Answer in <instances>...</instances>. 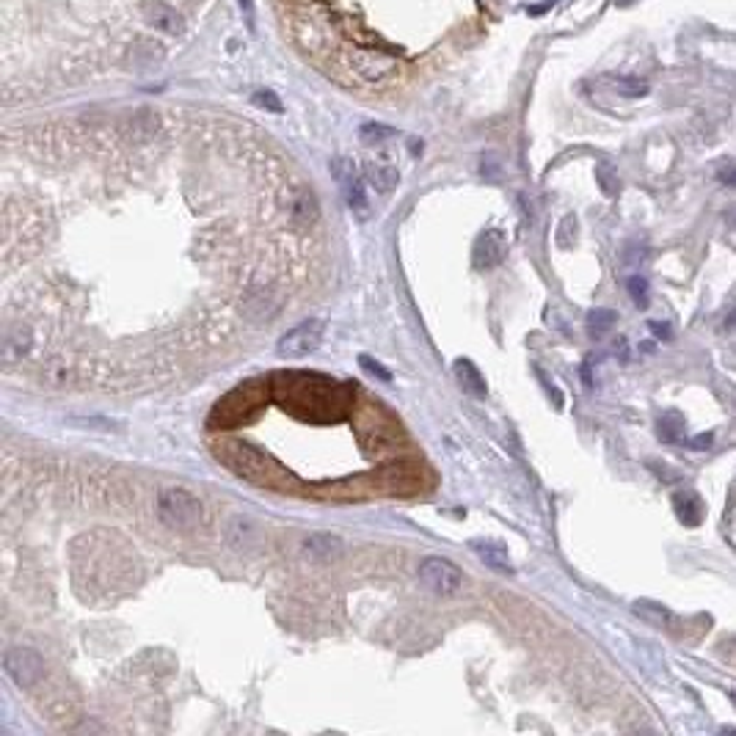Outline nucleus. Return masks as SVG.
<instances>
[{
    "label": "nucleus",
    "instance_id": "obj_1",
    "mask_svg": "<svg viewBox=\"0 0 736 736\" xmlns=\"http://www.w3.org/2000/svg\"><path fill=\"white\" fill-rule=\"evenodd\" d=\"M157 513H161V521L169 524V527H177V530H191L201 521L204 516V508L201 502L182 491V489H169L157 497Z\"/></svg>",
    "mask_w": 736,
    "mask_h": 736
},
{
    "label": "nucleus",
    "instance_id": "obj_4",
    "mask_svg": "<svg viewBox=\"0 0 736 736\" xmlns=\"http://www.w3.org/2000/svg\"><path fill=\"white\" fill-rule=\"evenodd\" d=\"M4 667L9 673V678L14 681L17 687L31 690L39 685V678L44 675V659L33 651V648H9L4 657Z\"/></svg>",
    "mask_w": 736,
    "mask_h": 736
},
{
    "label": "nucleus",
    "instance_id": "obj_23",
    "mask_svg": "<svg viewBox=\"0 0 736 736\" xmlns=\"http://www.w3.org/2000/svg\"><path fill=\"white\" fill-rule=\"evenodd\" d=\"M717 180H720L722 185H728V188H736V166H722V169L717 172Z\"/></svg>",
    "mask_w": 736,
    "mask_h": 736
},
{
    "label": "nucleus",
    "instance_id": "obj_9",
    "mask_svg": "<svg viewBox=\"0 0 736 736\" xmlns=\"http://www.w3.org/2000/svg\"><path fill=\"white\" fill-rule=\"evenodd\" d=\"M452 373H455V378L461 381V387L469 392V395H475V397H486V378L480 376V370L475 364H471L469 359H458L455 364H452Z\"/></svg>",
    "mask_w": 736,
    "mask_h": 736
},
{
    "label": "nucleus",
    "instance_id": "obj_21",
    "mask_svg": "<svg viewBox=\"0 0 736 736\" xmlns=\"http://www.w3.org/2000/svg\"><path fill=\"white\" fill-rule=\"evenodd\" d=\"M359 361H361V367H364V370H370V373H373V376H378L381 381H387V384L392 381V373L387 370V367H381L378 361H373L370 356H361Z\"/></svg>",
    "mask_w": 736,
    "mask_h": 736
},
{
    "label": "nucleus",
    "instance_id": "obj_16",
    "mask_svg": "<svg viewBox=\"0 0 736 736\" xmlns=\"http://www.w3.org/2000/svg\"><path fill=\"white\" fill-rule=\"evenodd\" d=\"M306 549L318 557H331L334 552H340V541L334 536H312L306 541Z\"/></svg>",
    "mask_w": 736,
    "mask_h": 736
},
{
    "label": "nucleus",
    "instance_id": "obj_25",
    "mask_svg": "<svg viewBox=\"0 0 736 736\" xmlns=\"http://www.w3.org/2000/svg\"><path fill=\"white\" fill-rule=\"evenodd\" d=\"M648 329L659 337V340H670L673 337V329L667 323H648Z\"/></svg>",
    "mask_w": 736,
    "mask_h": 736
},
{
    "label": "nucleus",
    "instance_id": "obj_14",
    "mask_svg": "<svg viewBox=\"0 0 736 736\" xmlns=\"http://www.w3.org/2000/svg\"><path fill=\"white\" fill-rule=\"evenodd\" d=\"M149 20H152V25L154 28H163V31H169V33H177L180 31V17H177V12H172L169 6H152L149 9Z\"/></svg>",
    "mask_w": 736,
    "mask_h": 736
},
{
    "label": "nucleus",
    "instance_id": "obj_3",
    "mask_svg": "<svg viewBox=\"0 0 736 736\" xmlns=\"http://www.w3.org/2000/svg\"><path fill=\"white\" fill-rule=\"evenodd\" d=\"M419 582L436 596H455L463 588V571L444 557H425L419 563Z\"/></svg>",
    "mask_w": 736,
    "mask_h": 736
},
{
    "label": "nucleus",
    "instance_id": "obj_19",
    "mask_svg": "<svg viewBox=\"0 0 736 736\" xmlns=\"http://www.w3.org/2000/svg\"><path fill=\"white\" fill-rule=\"evenodd\" d=\"M599 185L607 196H615L618 193V177H615V169L610 163H601L599 166Z\"/></svg>",
    "mask_w": 736,
    "mask_h": 736
},
{
    "label": "nucleus",
    "instance_id": "obj_7",
    "mask_svg": "<svg viewBox=\"0 0 736 736\" xmlns=\"http://www.w3.org/2000/svg\"><path fill=\"white\" fill-rule=\"evenodd\" d=\"M353 67H356L359 75H364L367 80H373V83H378V80H384L387 75L395 72V61L389 56H381V52H373V50L359 52Z\"/></svg>",
    "mask_w": 736,
    "mask_h": 736
},
{
    "label": "nucleus",
    "instance_id": "obj_11",
    "mask_svg": "<svg viewBox=\"0 0 736 736\" xmlns=\"http://www.w3.org/2000/svg\"><path fill=\"white\" fill-rule=\"evenodd\" d=\"M364 177H367V182H370L378 193H389L400 182L397 169H392L387 163H367L364 166Z\"/></svg>",
    "mask_w": 736,
    "mask_h": 736
},
{
    "label": "nucleus",
    "instance_id": "obj_8",
    "mask_svg": "<svg viewBox=\"0 0 736 736\" xmlns=\"http://www.w3.org/2000/svg\"><path fill=\"white\" fill-rule=\"evenodd\" d=\"M673 510L685 527H698V524L703 521V502L695 491H675Z\"/></svg>",
    "mask_w": 736,
    "mask_h": 736
},
{
    "label": "nucleus",
    "instance_id": "obj_5",
    "mask_svg": "<svg viewBox=\"0 0 736 736\" xmlns=\"http://www.w3.org/2000/svg\"><path fill=\"white\" fill-rule=\"evenodd\" d=\"M334 177L340 180L342 191H345V199H348V207L359 219H367L370 216V201H367V191H364V180L359 177L353 161H334L331 166Z\"/></svg>",
    "mask_w": 736,
    "mask_h": 736
},
{
    "label": "nucleus",
    "instance_id": "obj_10",
    "mask_svg": "<svg viewBox=\"0 0 736 736\" xmlns=\"http://www.w3.org/2000/svg\"><path fill=\"white\" fill-rule=\"evenodd\" d=\"M469 546H471V552H478V557L486 565H491L497 571H510V554H508V549L499 541H489V538L483 541V538H478V541H471Z\"/></svg>",
    "mask_w": 736,
    "mask_h": 736
},
{
    "label": "nucleus",
    "instance_id": "obj_22",
    "mask_svg": "<svg viewBox=\"0 0 736 736\" xmlns=\"http://www.w3.org/2000/svg\"><path fill=\"white\" fill-rule=\"evenodd\" d=\"M571 227H576V221H573V216H568V219H565V221H563V227H560V235H557V243H560V246H563V248H568V246H571V243H573V240H571V238H568V235H571V232H573V229H571Z\"/></svg>",
    "mask_w": 736,
    "mask_h": 736
},
{
    "label": "nucleus",
    "instance_id": "obj_17",
    "mask_svg": "<svg viewBox=\"0 0 736 736\" xmlns=\"http://www.w3.org/2000/svg\"><path fill=\"white\" fill-rule=\"evenodd\" d=\"M615 86L623 97H643L648 94V83L640 78H615Z\"/></svg>",
    "mask_w": 736,
    "mask_h": 736
},
{
    "label": "nucleus",
    "instance_id": "obj_18",
    "mask_svg": "<svg viewBox=\"0 0 736 736\" xmlns=\"http://www.w3.org/2000/svg\"><path fill=\"white\" fill-rule=\"evenodd\" d=\"M392 135H395V130L384 127V125H364L361 127V141L364 144H381V141H387Z\"/></svg>",
    "mask_w": 736,
    "mask_h": 736
},
{
    "label": "nucleus",
    "instance_id": "obj_6",
    "mask_svg": "<svg viewBox=\"0 0 736 736\" xmlns=\"http://www.w3.org/2000/svg\"><path fill=\"white\" fill-rule=\"evenodd\" d=\"M508 251V243H505V235L499 229H489L486 235H480L478 246H475V266L478 268H494L502 262Z\"/></svg>",
    "mask_w": 736,
    "mask_h": 736
},
{
    "label": "nucleus",
    "instance_id": "obj_12",
    "mask_svg": "<svg viewBox=\"0 0 736 736\" xmlns=\"http://www.w3.org/2000/svg\"><path fill=\"white\" fill-rule=\"evenodd\" d=\"M657 436H659V442H665V444H678V442H685V416H681L678 411H667L665 416H659V423H657Z\"/></svg>",
    "mask_w": 736,
    "mask_h": 736
},
{
    "label": "nucleus",
    "instance_id": "obj_26",
    "mask_svg": "<svg viewBox=\"0 0 736 736\" xmlns=\"http://www.w3.org/2000/svg\"><path fill=\"white\" fill-rule=\"evenodd\" d=\"M240 9H243L248 25H254V23H251V20H254V0H240Z\"/></svg>",
    "mask_w": 736,
    "mask_h": 736
},
{
    "label": "nucleus",
    "instance_id": "obj_13",
    "mask_svg": "<svg viewBox=\"0 0 736 736\" xmlns=\"http://www.w3.org/2000/svg\"><path fill=\"white\" fill-rule=\"evenodd\" d=\"M618 323V314L612 309H593L588 314V334L593 340H601L604 334H610Z\"/></svg>",
    "mask_w": 736,
    "mask_h": 736
},
{
    "label": "nucleus",
    "instance_id": "obj_15",
    "mask_svg": "<svg viewBox=\"0 0 736 736\" xmlns=\"http://www.w3.org/2000/svg\"><path fill=\"white\" fill-rule=\"evenodd\" d=\"M626 290H629V295H632V301H635V306L638 309H646L648 306V293H651V287H648V282L643 279V276H629L626 279Z\"/></svg>",
    "mask_w": 736,
    "mask_h": 736
},
{
    "label": "nucleus",
    "instance_id": "obj_27",
    "mask_svg": "<svg viewBox=\"0 0 736 736\" xmlns=\"http://www.w3.org/2000/svg\"><path fill=\"white\" fill-rule=\"evenodd\" d=\"M725 329H728V331H736V309L725 318Z\"/></svg>",
    "mask_w": 736,
    "mask_h": 736
},
{
    "label": "nucleus",
    "instance_id": "obj_2",
    "mask_svg": "<svg viewBox=\"0 0 736 736\" xmlns=\"http://www.w3.org/2000/svg\"><path fill=\"white\" fill-rule=\"evenodd\" d=\"M323 337H326V321L309 318L298 323L295 329H290L287 334H282V340L276 342V353L282 359H303L321 348Z\"/></svg>",
    "mask_w": 736,
    "mask_h": 736
},
{
    "label": "nucleus",
    "instance_id": "obj_20",
    "mask_svg": "<svg viewBox=\"0 0 736 736\" xmlns=\"http://www.w3.org/2000/svg\"><path fill=\"white\" fill-rule=\"evenodd\" d=\"M254 102L262 105V108L274 111V114H282V102H279V97H276L274 91H256V94H254Z\"/></svg>",
    "mask_w": 736,
    "mask_h": 736
},
{
    "label": "nucleus",
    "instance_id": "obj_28",
    "mask_svg": "<svg viewBox=\"0 0 736 736\" xmlns=\"http://www.w3.org/2000/svg\"><path fill=\"white\" fill-rule=\"evenodd\" d=\"M731 703L736 706V693H731Z\"/></svg>",
    "mask_w": 736,
    "mask_h": 736
},
{
    "label": "nucleus",
    "instance_id": "obj_24",
    "mask_svg": "<svg viewBox=\"0 0 736 736\" xmlns=\"http://www.w3.org/2000/svg\"><path fill=\"white\" fill-rule=\"evenodd\" d=\"M712 442H714V433H701V436L690 439V447H693V450H709Z\"/></svg>",
    "mask_w": 736,
    "mask_h": 736
}]
</instances>
